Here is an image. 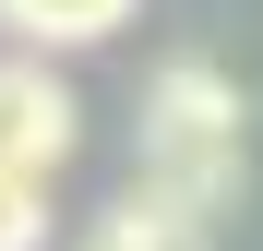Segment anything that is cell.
Here are the masks:
<instances>
[{
	"instance_id": "7a4b0ae2",
	"label": "cell",
	"mask_w": 263,
	"mask_h": 251,
	"mask_svg": "<svg viewBox=\"0 0 263 251\" xmlns=\"http://www.w3.org/2000/svg\"><path fill=\"white\" fill-rule=\"evenodd\" d=\"M84 144V108H72V84L48 72V48H12L0 60V167H24V180H60Z\"/></svg>"
},
{
	"instance_id": "5b68a950",
	"label": "cell",
	"mask_w": 263,
	"mask_h": 251,
	"mask_svg": "<svg viewBox=\"0 0 263 251\" xmlns=\"http://www.w3.org/2000/svg\"><path fill=\"white\" fill-rule=\"evenodd\" d=\"M36 239H48V180L0 167V251H36Z\"/></svg>"
},
{
	"instance_id": "277c9868",
	"label": "cell",
	"mask_w": 263,
	"mask_h": 251,
	"mask_svg": "<svg viewBox=\"0 0 263 251\" xmlns=\"http://www.w3.org/2000/svg\"><path fill=\"white\" fill-rule=\"evenodd\" d=\"M132 12H144V0H0V36H12V48H96Z\"/></svg>"
},
{
	"instance_id": "3957f363",
	"label": "cell",
	"mask_w": 263,
	"mask_h": 251,
	"mask_svg": "<svg viewBox=\"0 0 263 251\" xmlns=\"http://www.w3.org/2000/svg\"><path fill=\"white\" fill-rule=\"evenodd\" d=\"M96 251H215V227L192 216V203H167V191H144V180H132L108 216H96Z\"/></svg>"
},
{
	"instance_id": "6da1fadb",
	"label": "cell",
	"mask_w": 263,
	"mask_h": 251,
	"mask_svg": "<svg viewBox=\"0 0 263 251\" xmlns=\"http://www.w3.org/2000/svg\"><path fill=\"white\" fill-rule=\"evenodd\" d=\"M239 180H251V96L215 60H156V84H144V191L192 203L215 227L239 203Z\"/></svg>"
}]
</instances>
